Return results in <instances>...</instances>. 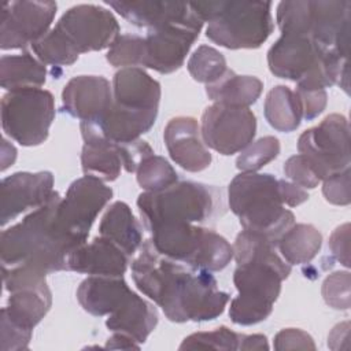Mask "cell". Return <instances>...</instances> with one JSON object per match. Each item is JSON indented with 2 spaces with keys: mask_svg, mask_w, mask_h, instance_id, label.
<instances>
[{
  "mask_svg": "<svg viewBox=\"0 0 351 351\" xmlns=\"http://www.w3.org/2000/svg\"><path fill=\"white\" fill-rule=\"evenodd\" d=\"M302 108V118L311 121L326 107L328 95L325 89H299L295 90Z\"/></svg>",
  "mask_w": 351,
  "mask_h": 351,
  "instance_id": "60d3db41",
  "label": "cell"
},
{
  "mask_svg": "<svg viewBox=\"0 0 351 351\" xmlns=\"http://www.w3.org/2000/svg\"><path fill=\"white\" fill-rule=\"evenodd\" d=\"M45 78L44 63L29 52L4 55L0 59V85L7 90L40 88L45 84Z\"/></svg>",
  "mask_w": 351,
  "mask_h": 351,
  "instance_id": "f1b7e54d",
  "label": "cell"
},
{
  "mask_svg": "<svg viewBox=\"0 0 351 351\" xmlns=\"http://www.w3.org/2000/svg\"><path fill=\"white\" fill-rule=\"evenodd\" d=\"M278 188H280L282 203L289 207H296L308 199V193L302 186L293 182L278 180Z\"/></svg>",
  "mask_w": 351,
  "mask_h": 351,
  "instance_id": "ee69618b",
  "label": "cell"
},
{
  "mask_svg": "<svg viewBox=\"0 0 351 351\" xmlns=\"http://www.w3.org/2000/svg\"><path fill=\"white\" fill-rule=\"evenodd\" d=\"M298 151L304 155L321 181L350 167V126L344 115L330 114L303 132Z\"/></svg>",
  "mask_w": 351,
  "mask_h": 351,
  "instance_id": "30bf717a",
  "label": "cell"
},
{
  "mask_svg": "<svg viewBox=\"0 0 351 351\" xmlns=\"http://www.w3.org/2000/svg\"><path fill=\"white\" fill-rule=\"evenodd\" d=\"M203 22L171 23L148 30L144 37L143 67L152 69L160 74L178 70L197 40Z\"/></svg>",
  "mask_w": 351,
  "mask_h": 351,
  "instance_id": "9a60e30c",
  "label": "cell"
},
{
  "mask_svg": "<svg viewBox=\"0 0 351 351\" xmlns=\"http://www.w3.org/2000/svg\"><path fill=\"white\" fill-rule=\"evenodd\" d=\"M329 248L333 256L346 267H350V223L340 225L329 237Z\"/></svg>",
  "mask_w": 351,
  "mask_h": 351,
  "instance_id": "7bdbcfd3",
  "label": "cell"
},
{
  "mask_svg": "<svg viewBox=\"0 0 351 351\" xmlns=\"http://www.w3.org/2000/svg\"><path fill=\"white\" fill-rule=\"evenodd\" d=\"M148 232L156 251L193 269L219 271L233 258V247L225 237L189 222H165Z\"/></svg>",
  "mask_w": 351,
  "mask_h": 351,
  "instance_id": "52a82bcc",
  "label": "cell"
},
{
  "mask_svg": "<svg viewBox=\"0 0 351 351\" xmlns=\"http://www.w3.org/2000/svg\"><path fill=\"white\" fill-rule=\"evenodd\" d=\"M255 133L256 118L248 107L214 103L202 114V140L221 155L243 151L252 143Z\"/></svg>",
  "mask_w": 351,
  "mask_h": 351,
  "instance_id": "8fae6325",
  "label": "cell"
},
{
  "mask_svg": "<svg viewBox=\"0 0 351 351\" xmlns=\"http://www.w3.org/2000/svg\"><path fill=\"white\" fill-rule=\"evenodd\" d=\"M136 174L138 185L145 192L160 191L178 181L177 171L173 166L163 156L155 155V152L140 162Z\"/></svg>",
  "mask_w": 351,
  "mask_h": 351,
  "instance_id": "1f68e13d",
  "label": "cell"
},
{
  "mask_svg": "<svg viewBox=\"0 0 351 351\" xmlns=\"http://www.w3.org/2000/svg\"><path fill=\"white\" fill-rule=\"evenodd\" d=\"M186 66L192 78L206 85L218 81L228 70L223 55L210 45H200L195 49Z\"/></svg>",
  "mask_w": 351,
  "mask_h": 351,
  "instance_id": "d6a6232c",
  "label": "cell"
},
{
  "mask_svg": "<svg viewBox=\"0 0 351 351\" xmlns=\"http://www.w3.org/2000/svg\"><path fill=\"white\" fill-rule=\"evenodd\" d=\"M284 173L293 184L302 188L313 189L321 182L310 162L302 154L293 155L287 159V162L284 163Z\"/></svg>",
  "mask_w": 351,
  "mask_h": 351,
  "instance_id": "f35d334b",
  "label": "cell"
},
{
  "mask_svg": "<svg viewBox=\"0 0 351 351\" xmlns=\"http://www.w3.org/2000/svg\"><path fill=\"white\" fill-rule=\"evenodd\" d=\"M62 103L81 122H97L112 104V88L101 75H78L64 85Z\"/></svg>",
  "mask_w": 351,
  "mask_h": 351,
  "instance_id": "ac0fdd59",
  "label": "cell"
},
{
  "mask_svg": "<svg viewBox=\"0 0 351 351\" xmlns=\"http://www.w3.org/2000/svg\"><path fill=\"white\" fill-rule=\"evenodd\" d=\"M243 336L226 326H219L210 332L189 335L181 343L180 350H241Z\"/></svg>",
  "mask_w": 351,
  "mask_h": 351,
  "instance_id": "e575fe53",
  "label": "cell"
},
{
  "mask_svg": "<svg viewBox=\"0 0 351 351\" xmlns=\"http://www.w3.org/2000/svg\"><path fill=\"white\" fill-rule=\"evenodd\" d=\"M280 154V141L274 136H265L247 145L236 160V167L241 171H256Z\"/></svg>",
  "mask_w": 351,
  "mask_h": 351,
  "instance_id": "d590c367",
  "label": "cell"
},
{
  "mask_svg": "<svg viewBox=\"0 0 351 351\" xmlns=\"http://www.w3.org/2000/svg\"><path fill=\"white\" fill-rule=\"evenodd\" d=\"M112 100L132 110H156L160 100V84L141 67H123L112 80Z\"/></svg>",
  "mask_w": 351,
  "mask_h": 351,
  "instance_id": "7402d4cb",
  "label": "cell"
},
{
  "mask_svg": "<svg viewBox=\"0 0 351 351\" xmlns=\"http://www.w3.org/2000/svg\"><path fill=\"white\" fill-rule=\"evenodd\" d=\"M132 292L123 276H89L78 289L77 299L81 307L95 315H110Z\"/></svg>",
  "mask_w": 351,
  "mask_h": 351,
  "instance_id": "603a6c76",
  "label": "cell"
},
{
  "mask_svg": "<svg viewBox=\"0 0 351 351\" xmlns=\"http://www.w3.org/2000/svg\"><path fill=\"white\" fill-rule=\"evenodd\" d=\"M82 171L103 181L117 180L123 167L121 144L111 143L97 134H82Z\"/></svg>",
  "mask_w": 351,
  "mask_h": 351,
  "instance_id": "4316f807",
  "label": "cell"
},
{
  "mask_svg": "<svg viewBox=\"0 0 351 351\" xmlns=\"http://www.w3.org/2000/svg\"><path fill=\"white\" fill-rule=\"evenodd\" d=\"M269 344L263 335H244L241 350H267Z\"/></svg>",
  "mask_w": 351,
  "mask_h": 351,
  "instance_id": "7dc6e473",
  "label": "cell"
},
{
  "mask_svg": "<svg viewBox=\"0 0 351 351\" xmlns=\"http://www.w3.org/2000/svg\"><path fill=\"white\" fill-rule=\"evenodd\" d=\"M329 51L306 36L281 34L267 51V64L276 77L299 82Z\"/></svg>",
  "mask_w": 351,
  "mask_h": 351,
  "instance_id": "e0dca14e",
  "label": "cell"
},
{
  "mask_svg": "<svg viewBox=\"0 0 351 351\" xmlns=\"http://www.w3.org/2000/svg\"><path fill=\"white\" fill-rule=\"evenodd\" d=\"M348 333H350V322H341L337 324L332 332L329 333L328 337V347L332 350H339L340 348V341H346L348 340Z\"/></svg>",
  "mask_w": 351,
  "mask_h": 351,
  "instance_id": "f6af8a7d",
  "label": "cell"
},
{
  "mask_svg": "<svg viewBox=\"0 0 351 351\" xmlns=\"http://www.w3.org/2000/svg\"><path fill=\"white\" fill-rule=\"evenodd\" d=\"M144 37L136 34H119L111 44L106 59L114 67L143 66Z\"/></svg>",
  "mask_w": 351,
  "mask_h": 351,
  "instance_id": "8d00e7d4",
  "label": "cell"
},
{
  "mask_svg": "<svg viewBox=\"0 0 351 351\" xmlns=\"http://www.w3.org/2000/svg\"><path fill=\"white\" fill-rule=\"evenodd\" d=\"M55 1H5L1 5L0 48L18 49L33 45L48 33L55 18Z\"/></svg>",
  "mask_w": 351,
  "mask_h": 351,
  "instance_id": "5bb4252c",
  "label": "cell"
},
{
  "mask_svg": "<svg viewBox=\"0 0 351 351\" xmlns=\"http://www.w3.org/2000/svg\"><path fill=\"white\" fill-rule=\"evenodd\" d=\"M121 16L138 27H148V30L158 29L171 23H188L202 21L191 3L184 1H106ZM203 22V21H202Z\"/></svg>",
  "mask_w": 351,
  "mask_h": 351,
  "instance_id": "ffe728a7",
  "label": "cell"
},
{
  "mask_svg": "<svg viewBox=\"0 0 351 351\" xmlns=\"http://www.w3.org/2000/svg\"><path fill=\"white\" fill-rule=\"evenodd\" d=\"M111 197L112 189L103 180L90 174L75 180L58 207L62 228L80 243H86L90 226Z\"/></svg>",
  "mask_w": 351,
  "mask_h": 351,
  "instance_id": "4fadbf2b",
  "label": "cell"
},
{
  "mask_svg": "<svg viewBox=\"0 0 351 351\" xmlns=\"http://www.w3.org/2000/svg\"><path fill=\"white\" fill-rule=\"evenodd\" d=\"M322 236L319 230L310 223H293L288 228L277 243L278 252L287 263L306 265L319 252Z\"/></svg>",
  "mask_w": 351,
  "mask_h": 351,
  "instance_id": "f546056e",
  "label": "cell"
},
{
  "mask_svg": "<svg viewBox=\"0 0 351 351\" xmlns=\"http://www.w3.org/2000/svg\"><path fill=\"white\" fill-rule=\"evenodd\" d=\"M137 207L145 229L165 222H204L222 211L221 189L193 181L176 182L165 189L143 192Z\"/></svg>",
  "mask_w": 351,
  "mask_h": 351,
  "instance_id": "5b68a950",
  "label": "cell"
},
{
  "mask_svg": "<svg viewBox=\"0 0 351 351\" xmlns=\"http://www.w3.org/2000/svg\"><path fill=\"white\" fill-rule=\"evenodd\" d=\"M132 278L173 322L214 319L223 313L230 299L218 289L211 271L162 255L151 240L143 241L133 259Z\"/></svg>",
  "mask_w": 351,
  "mask_h": 351,
  "instance_id": "6da1fadb",
  "label": "cell"
},
{
  "mask_svg": "<svg viewBox=\"0 0 351 351\" xmlns=\"http://www.w3.org/2000/svg\"><path fill=\"white\" fill-rule=\"evenodd\" d=\"M274 348L277 351L284 350H315L313 337L296 328H287L280 330L274 337Z\"/></svg>",
  "mask_w": 351,
  "mask_h": 351,
  "instance_id": "b9f144b4",
  "label": "cell"
},
{
  "mask_svg": "<svg viewBox=\"0 0 351 351\" xmlns=\"http://www.w3.org/2000/svg\"><path fill=\"white\" fill-rule=\"evenodd\" d=\"M130 256L111 240L99 236L75 248L67 259V270L89 276H123Z\"/></svg>",
  "mask_w": 351,
  "mask_h": 351,
  "instance_id": "44dd1931",
  "label": "cell"
},
{
  "mask_svg": "<svg viewBox=\"0 0 351 351\" xmlns=\"http://www.w3.org/2000/svg\"><path fill=\"white\" fill-rule=\"evenodd\" d=\"M55 29L78 55L110 48L119 36V25L112 12L95 4L69 8Z\"/></svg>",
  "mask_w": 351,
  "mask_h": 351,
  "instance_id": "7c38bea8",
  "label": "cell"
},
{
  "mask_svg": "<svg viewBox=\"0 0 351 351\" xmlns=\"http://www.w3.org/2000/svg\"><path fill=\"white\" fill-rule=\"evenodd\" d=\"M32 48L37 59L44 64L70 66L77 62L80 56L55 27L36 41Z\"/></svg>",
  "mask_w": 351,
  "mask_h": 351,
  "instance_id": "836d02e7",
  "label": "cell"
},
{
  "mask_svg": "<svg viewBox=\"0 0 351 351\" xmlns=\"http://www.w3.org/2000/svg\"><path fill=\"white\" fill-rule=\"evenodd\" d=\"M322 296L335 310H348L351 300V277L348 271H335L322 284Z\"/></svg>",
  "mask_w": 351,
  "mask_h": 351,
  "instance_id": "74e56055",
  "label": "cell"
},
{
  "mask_svg": "<svg viewBox=\"0 0 351 351\" xmlns=\"http://www.w3.org/2000/svg\"><path fill=\"white\" fill-rule=\"evenodd\" d=\"M291 267H280L267 262H245L237 265L233 282L239 295L232 299L229 317L237 325H254L265 321L280 296L281 282L288 278Z\"/></svg>",
  "mask_w": 351,
  "mask_h": 351,
  "instance_id": "ba28073f",
  "label": "cell"
},
{
  "mask_svg": "<svg viewBox=\"0 0 351 351\" xmlns=\"http://www.w3.org/2000/svg\"><path fill=\"white\" fill-rule=\"evenodd\" d=\"M106 348L132 350V348H140V344L137 341H134L132 337H129V336H126L123 333L114 332V335L107 340Z\"/></svg>",
  "mask_w": 351,
  "mask_h": 351,
  "instance_id": "bcb514c9",
  "label": "cell"
},
{
  "mask_svg": "<svg viewBox=\"0 0 351 351\" xmlns=\"http://www.w3.org/2000/svg\"><path fill=\"white\" fill-rule=\"evenodd\" d=\"M265 118L267 123L282 133L293 132L302 121V108L295 90L285 85L274 86L265 99Z\"/></svg>",
  "mask_w": 351,
  "mask_h": 351,
  "instance_id": "4dcf8cb0",
  "label": "cell"
},
{
  "mask_svg": "<svg viewBox=\"0 0 351 351\" xmlns=\"http://www.w3.org/2000/svg\"><path fill=\"white\" fill-rule=\"evenodd\" d=\"M156 324V308L133 291L106 321V326L111 332L123 333L138 344L145 343Z\"/></svg>",
  "mask_w": 351,
  "mask_h": 351,
  "instance_id": "d4e9b609",
  "label": "cell"
},
{
  "mask_svg": "<svg viewBox=\"0 0 351 351\" xmlns=\"http://www.w3.org/2000/svg\"><path fill=\"white\" fill-rule=\"evenodd\" d=\"M200 136V126L192 117H176L165 128L163 138L167 152L186 171L197 173L211 163V154Z\"/></svg>",
  "mask_w": 351,
  "mask_h": 351,
  "instance_id": "d6986e66",
  "label": "cell"
},
{
  "mask_svg": "<svg viewBox=\"0 0 351 351\" xmlns=\"http://www.w3.org/2000/svg\"><path fill=\"white\" fill-rule=\"evenodd\" d=\"M228 202L244 230L261 233L277 243L295 223V215L281 200L278 180L267 173L237 174L229 184Z\"/></svg>",
  "mask_w": 351,
  "mask_h": 351,
  "instance_id": "3957f363",
  "label": "cell"
},
{
  "mask_svg": "<svg viewBox=\"0 0 351 351\" xmlns=\"http://www.w3.org/2000/svg\"><path fill=\"white\" fill-rule=\"evenodd\" d=\"M16 158V149L5 138L1 140V171L10 167Z\"/></svg>",
  "mask_w": 351,
  "mask_h": 351,
  "instance_id": "c3c4849f",
  "label": "cell"
},
{
  "mask_svg": "<svg viewBox=\"0 0 351 351\" xmlns=\"http://www.w3.org/2000/svg\"><path fill=\"white\" fill-rule=\"evenodd\" d=\"M351 3L341 1H281L276 21L281 34H298L318 45L348 56Z\"/></svg>",
  "mask_w": 351,
  "mask_h": 351,
  "instance_id": "8992f818",
  "label": "cell"
},
{
  "mask_svg": "<svg viewBox=\"0 0 351 351\" xmlns=\"http://www.w3.org/2000/svg\"><path fill=\"white\" fill-rule=\"evenodd\" d=\"M51 304V291L47 281H44L38 285L11 292L8 304L1 308L0 319L33 333L34 326L45 317Z\"/></svg>",
  "mask_w": 351,
  "mask_h": 351,
  "instance_id": "cb8c5ba5",
  "label": "cell"
},
{
  "mask_svg": "<svg viewBox=\"0 0 351 351\" xmlns=\"http://www.w3.org/2000/svg\"><path fill=\"white\" fill-rule=\"evenodd\" d=\"M322 193L325 199L337 206H347L351 202V182L350 167L324 180Z\"/></svg>",
  "mask_w": 351,
  "mask_h": 351,
  "instance_id": "ab89813d",
  "label": "cell"
},
{
  "mask_svg": "<svg viewBox=\"0 0 351 351\" xmlns=\"http://www.w3.org/2000/svg\"><path fill=\"white\" fill-rule=\"evenodd\" d=\"M99 233L117 244L128 256H133L143 244V229L123 202H114L107 208L100 221Z\"/></svg>",
  "mask_w": 351,
  "mask_h": 351,
  "instance_id": "484cf974",
  "label": "cell"
},
{
  "mask_svg": "<svg viewBox=\"0 0 351 351\" xmlns=\"http://www.w3.org/2000/svg\"><path fill=\"white\" fill-rule=\"evenodd\" d=\"M191 7L208 23L206 36L229 49L259 48L274 29L270 1H195Z\"/></svg>",
  "mask_w": 351,
  "mask_h": 351,
  "instance_id": "277c9868",
  "label": "cell"
},
{
  "mask_svg": "<svg viewBox=\"0 0 351 351\" xmlns=\"http://www.w3.org/2000/svg\"><path fill=\"white\" fill-rule=\"evenodd\" d=\"M51 171H19L3 178L0 186V223L5 226L27 208H38L53 193Z\"/></svg>",
  "mask_w": 351,
  "mask_h": 351,
  "instance_id": "2e32d148",
  "label": "cell"
},
{
  "mask_svg": "<svg viewBox=\"0 0 351 351\" xmlns=\"http://www.w3.org/2000/svg\"><path fill=\"white\" fill-rule=\"evenodd\" d=\"M53 118L55 101L52 93L47 89L8 90L1 99L3 130L23 147L44 143Z\"/></svg>",
  "mask_w": 351,
  "mask_h": 351,
  "instance_id": "9c48e42d",
  "label": "cell"
},
{
  "mask_svg": "<svg viewBox=\"0 0 351 351\" xmlns=\"http://www.w3.org/2000/svg\"><path fill=\"white\" fill-rule=\"evenodd\" d=\"M263 82L254 75H239L233 70L226 73L215 82L206 85V93L214 103L234 107H250L261 96Z\"/></svg>",
  "mask_w": 351,
  "mask_h": 351,
  "instance_id": "83f0119b",
  "label": "cell"
},
{
  "mask_svg": "<svg viewBox=\"0 0 351 351\" xmlns=\"http://www.w3.org/2000/svg\"><path fill=\"white\" fill-rule=\"evenodd\" d=\"M60 199L55 191L45 204L1 232V267H25L43 276L67 270L70 254L84 243L62 228L58 218Z\"/></svg>",
  "mask_w": 351,
  "mask_h": 351,
  "instance_id": "7a4b0ae2",
  "label": "cell"
}]
</instances>
